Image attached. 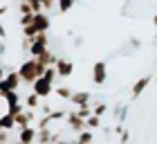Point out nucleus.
Returning a JSON list of instances; mask_svg holds the SVG:
<instances>
[{
  "label": "nucleus",
  "mask_w": 157,
  "mask_h": 144,
  "mask_svg": "<svg viewBox=\"0 0 157 144\" xmlns=\"http://www.w3.org/2000/svg\"><path fill=\"white\" fill-rule=\"evenodd\" d=\"M130 142V131H128V128H124V131H121V135H119V144H128Z\"/></svg>",
  "instance_id": "cd10ccee"
},
{
  "label": "nucleus",
  "mask_w": 157,
  "mask_h": 144,
  "mask_svg": "<svg viewBox=\"0 0 157 144\" xmlns=\"http://www.w3.org/2000/svg\"><path fill=\"white\" fill-rule=\"evenodd\" d=\"M13 128H16V126H13V117H11V115H0V131H7V133H9V131H13Z\"/></svg>",
  "instance_id": "2eb2a0df"
},
{
  "label": "nucleus",
  "mask_w": 157,
  "mask_h": 144,
  "mask_svg": "<svg viewBox=\"0 0 157 144\" xmlns=\"http://www.w3.org/2000/svg\"><path fill=\"white\" fill-rule=\"evenodd\" d=\"M34 122H36V113H34V110H23L20 115L13 117V126L20 131V128H27L29 124H34Z\"/></svg>",
  "instance_id": "0eeeda50"
},
{
  "label": "nucleus",
  "mask_w": 157,
  "mask_h": 144,
  "mask_svg": "<svg viewBox=\"0 0 157 144\" xmlns=\"http://www.w3.org/2000/svg\"><path fill=\"white\" fill-rule=\"evenodd\" d=\"M32 92H34V95H36L38 99H47V97L54 92V86H52V83H47L43 77H38L36 81L32 83Z\"/></svg>",
  "instance_id": "20e7f679"
},
{
  "label": "nucleus",
  "mask_w": 157,
  "mask_h": 144,
  "mask_svg": "<svg viewBox=\"0 0 157 144\" xmlns=\"http://www.w3.org/2000/svg\"><path fill=\"white\" fill-rule=\"evenodd\" d=\"M25 110L23 104H13V106H7V115H11V117H16V115H20Z\"/></svg>",
  "instance_id": "a878e982"
},
{
  "label": "nucleus",
  "mask_w": 157,
  "mask_h": 144,
  "mask_svg": "<svg viewBox=\"0 0 157 144\" xmlns=\"http://www.w3.org/2000/svg\"><path fill=\"white\" fill-rule=\"evenodd\" d=\"M124 128H126L124 124H117L115 128H112V133H115V135H121V131H124Z\"/></svg>",
  "instance_id": "72a5a7b5"
},
{
  "label": "nucleus",
  "mask_w": 157,
  "mask_h": 144,
  "mask_svg": "<svg viewBox=\"0 0 157 144\" xmlns=\"http://www.w3.org/2000/svg\"><path fill=\"white\" fill-rule=\"evenodd\" d=\"M151 81H153V74H144V77H139L137 81L132 83V88H130V97H132V99H137L141 92H144L148 86H151Z\"/></svg>",
  "instance_id": "6e6552de"
},
{
  "label": "nucleus",
  "mask_w": 157,
  "mask_h": 144,
  "mask_svg": "<svg viewBox=\"0 0 157 144\" xmlns=\"http://www.w3.org/2000/svg\"><path fill=\"white\" fill-rule=\"evenodd\" d=\"M105 79H108V63L105 61H94V66H92V83L103 86Z\"/></svg>",
  "instance_id": "7ed1b4c3"
},
{
  "label": "nucleus",
  "mask_w": 157,
  "mask_h": 144,
  "mask_svg": "<svg viewBox=\"0 0 157 144\" xmlns=\"http://www.w3.org/2000/svg\"><path fill=\"white\" fill-rule=\"evenodd\" d=\"M5 54H7V43L0 41V56H5Z\"/></svg>",
  "instance_id": "f704fd0d"
},
{
  "label": "nucleus",
  "mask_w": 157,
  "mask_h": 144,
  "mask_svg": "<svg viewBox=\"0 0 157 144\" xmlns=\"http://www.w3.org/2000/svg\"><path fill=\"white\" fill-rule=\"evenodd\" d=\"M32 18H34V14H29V16H20V27L32 25Z\"/></svg>",
  "instance_id": "c85d7f7f"
},
{
  "label": "nucleus",
  "mask_w": 157,
  "mask_h": 144,
  "mask_svg": "<svg viewBox=\"0 0 157 144\" xmlns=\"http://www.w3.org/2000/svg\"><path fill=\"white\" fill-rule=\"evenodd\" d=\"M5 36H7V27L0 23V38H5Z\"/></svg>",
  "instance_id": "e433bc0d"
},
{
  "label": "nucleus",
  "mask_w": 157,
  "mask_h": 144,
  "mask_svg": "<svg viewBox=\"0 0 157 144\" xmlns=\"http://www.w3.org/2000/svg\"><path fill=\"white\" fill-rule=\"evenodd\" d=\"M29 45H32V38H25V36H23V41H20V50H23V52H27V50H29Z\"/></svg>",
  "instance_id": "c756f323"
},
{
  "label": "nucleus",
  "mask_w": 157,
  "mask_h": 144,
  "mask_svg": "<svg viewBox=\"0 0 157 144\" xmlns=\"http://www.w3.org/2000/svg\"><path fill=\"white\" fill-rule=\"evenodd\" d=\"M108 108H110V106L105 104V102H97L94 106H92V115H94V117H99V119H101L103 115L108 113Z\"/></svg>",
  "instance_id": "f3484780"
},
{
  "label": "nucleus",
  "mask_w": 157,
  "mask_h": 144,
  "mask_svg": "<svg viewBox=\"0 0 157 144\" xmlns=\"http://www.w3.org/2000/svg\"><path fill=\"white\" fill-rule=\"evenodd\" d=\"M18 11H20V16H29V14H32L29 5H27L25 0H20V2H18Z\"/></svg>",
  "instance_id": "bb28decb"
},
{
  "label": "nucleus",
  "mask_w": 157,
  "mask_h": 144,
  "mask_svg": "<svg viewBox=\"0 0 157 144\" xmlns=\"http://www.w3.org/2000/svg\"><path fill=\"white\" fill-rule=\"evenodd\" d=\"M153 25L157 27V14H155V16H153Z\"/></svg>",
  "instance_id": "ea45409f"
},
{
  "label": "nucleus",
  "mask_w": 157,
  "mask_h": 144,
  "mask_svg": "<svg viewBox=\"0 0 157 144\" xmlns=\"http://www.w3.org/2000/svg\"><path fill=\"white\" fill-rule=\"evenodd\" d=\"M112 115H115L117 124H124V122H126V117H128V106H126V104L115 106V108H112Z\"/></svg>",
  "instance_id": "f8f14e48"
},
{
  "label": "nucleus",
  "mask_w": 157,
  "mask_h": 144,
  "mask_svg": "<svg viewBox=\"0 0 157 144\" xmlns=\"http://www.w3.org/2000/svg\"><path fill=\"white\" fill-rule=\"evenodd\" d=\"M65 115H67L65 108H59V110H52V113H49L47 119H49V124H52V122H56V119H65Z\"/></svg>",
  "instance_id": "5701e85b"
},
{
  "label": "nucleus",
  "mask_w": 157,
  "mask_h": 144,
  "mask_svg": "<svg viewBox=\"0 0 157 144\" xmlns=\"http://www.w3.org/2000/svg\"><path fill=\"white\" fill-rule=\"evenodd\" d=\"M54 2H56V0H54Z\"/></svg>",
  "instance_id": "c03bdc74"
},
{
  "label": "nucleus",
  "mask_w": 157,
  "mask_h": 144,
  "mask_svg": "<svg viewBox=\"0 0 157 144\" xmlns=\"http://www.w3.org/2000/svg\"><path fill=\"white\" fill-rule=\"evenodd\" d=\"M94 128H101V119L94 117V115H90V117L85 119V131H94Z\"/></svg>",
  "instance_id": "412c9836"
},
{
  "label": "nucleus",
  "mask_w": 157,
  "mask_h": 144,
  "mask_svg": "<svg viewBox=\"0 0 157 144\" xmlns=\"http://www.w3.org/2000/svg\"><path fill=\"white\" fill-rule=\"evenodd\" d=\"M40 77L45 79L47 83H52V86H54V81H56V70H54V66L45 68V70H43V74H40Z\"/></svg>",
  "instance_id": "aec40b11"
},
{
  "label": "nucleus",
  "mask_w": 157,
  "mask_h": 144,
  "mask_svg": "<svg viewBox=\"0 0 157 144\" xmlns=\"http://www.w3.org/2000/svg\"><path fill=\"white\" fill-rule=\"evenodd\" d=\"M54 92L61 99H65V102H70V97H72V88L70 86H59V88H54Z\"/></svg>",
  "instance_id": "6ab92c4d"
},
{
  "label": "nucleus",
  "mask_w": 157,
  "mask_h": 144,
  "mask_svg": "<svg viewBox=\"0 0 157 144\" xmlns=\"http://www.w3.org/2000/svg\"><path fill=\"white\" fill-rule=\"evenodd\" d=\"M11 144H20V142H18V140H16V142H11Z\"/></svg>",
  "instance_id": "79ce46f5"
},
{
  "label": "nucleus",
  "mask_w": 157,
  "mask_h": 144,
  "mask_svg": "<svg viewBox=\"0 0 157 144\" xmlns=\"http://www.w3.org/2000/svg\"><path fill=\"white\" fill-rule=\"evenodd\" d=\"M7 106H13V104H20V95H18V90H11V92H7V95L2 97Z\"/></svg>",
  "instance_id": "4be33fe9"
},
{
  "label": "nucleus",
  "mask_w": 157,
  "mask_h": 144,
  "mask_svg": "<svg viewBox=\"0 0 157 144\" xmlns=\"http://www.w3.org/2000/svg\"><path fill=\"white\" fill-rule=\"evenodd\" d=\"M56 2H59V11H61V14H67V11L76 5V0H56Z\"/></svg>",
  "instance_id": "b1692460"
},
{
  "label": "nucleus",
  "mask_w": 157,
  "mask_h": 144,
  "mask_svg": "<svg viewBox=\"0 0 157 144\" xmlns=\"http://www.w3.org/2000/svg\"><path fill=\"white\" fill-rule=\"evenodd\" d=\"M54 70H56V77L67 79V77L74 72V63L70 61V59H65V56H59V61L54 63Z\"/></svg>",
  "instance_id": "423d86ee"
},
{
  "label": "nucleus",
  "mask_w": 157,
  "mask_h": 144,
  "mask_svg": "<svg viewBox=\"0 0 157 144\" xmlns=\"http://www.w3.org/2000/svg\"><path fill=\"white\" fill-rule=\"evenodd\" d=\"M56 144H74L72 140H61V142H56Z\"/></svg>",
  "instance_id": "4c0bfd02"
},
{
  "label": "nucleus",
  "mask_w": 157,
  "mask_h": 144,
  "mask_svg": "<svg viewBox=\"0 0 157 144\" xmlns=\"http://www.w3.org/2000/svg\"><path fill=\"white\" fill-rule=\"evenodd\" d=\"M36 140V128L34 126H27V128H20L18 131V142L20 144H34Z\"/></svg>",
  "instance_id": "9b49d317"
},
{
  "label": "nucleus",
  "mask_w": 157,
  "mask_h": 144,
  "mask_svg": "<svg viewBox=\"0 0 157 144\" xmlns=\"http://www.w3.org/2000/svg\"><path fill=\"white\" fill-rule=\"evenodd\" d=\"M155 81H157V74H155Z\"/></svg>",
  "instance_id": "37998d69"
},
{
  "label": "nucleus",
  "mask_w": 157,
  "mask_h": 144,
  "mask_svg": "<svg viewBox=\"0 0 157 144\" xmlns=\"http://www.w3.org/2000/svg\"><path fill=\"white\" fill-rule=\"evenodd\" d=\"M23 106H25V110H34V108L40 106V99L34 95V92H29V95L25 97V104H23Z\"/></svg>",
  "instance_id": "dca6fc26"
},
{
  "label": "nucleus",
  "mask_w": 157,
  "mask_h": 144,
  "mask_svg": "<svg viewBox=\"0 0 157 144\" xmlns=\"http://www.w3.org/2000/svg\"><path fill=\"white\" fill-rule=\"evenodd\" d=\"M49 140H52V131L47 128H40V131H36V140H34V144H49Z\"/></svg>",
  "instance_id": "ddd939ff"
},
{
  "label": "nucleus",
  "mask_w": 157,
  "mask_h": 144,
  "mask_svg": "<svg viewBox=\"0 0 157 144\" xmlns=\"http://www.w3.org/2000/svg\"><path fill=\"white\" fill-rule=\"evenodd\" d=\"M0 144H9V133L7 131H0Z\"/></svg>",
  "instance_id": "7c9ffc66"
},
{
  "label": "nucleus",
  "mask_w": 157,
  "mask_h": 144,
  "mask_svg": "<svg viewBox=\"0 0 157 144\" xmlns=\"http://www.w3.org/2000/svg\"><path fill=\"white\" fill-rule=\"evenodd\" d=\"M74 115H76V117L78 119H88L90 117V115H92V104H83V106H76L74 108Z\"/></svg>",
  "instance_id": "4468645a"
},
{
  "label": "nucleus",
  "mask_w": 157,
  "mask_h": 144,
  "mask_svg": "<svg viewBox=\"0 0 157 144\" xmlns=\"http://www.w3.org/2000/svg\"><path fill=\"white\" fill-rule=\"evenodd\" d=\"M43 70H45V68H40L34 59H27V61H23V63L16 68L20 83H27V86H32L34 81H36V79L43 74Z\"/></svg>",
  "instance_id": "f257e3e1"
},
{
  "label": "nucleus",
  "mask_w": 157,
  "mask_h": 144,
  "mask_svg": "<svg viewBox=\"0 0 157 144\" xmlns=\"http://www.w3.org/2000/svg\"><path fill=\"white\" fill-rule=\"evenodd\" d=\"M94 142V135H92V131H81L76 135V142L74 144H92Z\"/></svg>",
  "instance_id": "a211bd4d"
},
{
  "label": "nucleus",
  "mask_w": 157,
  "mask_h": 144,
  "mask_svg": "<svg viewBox=\"0 0 157 144\" xmlns=\"http://www.w3.org/2000/svg\"><path fill=\"white\" fill-rule=\"evenodd\" d=\"M45 50H49V36L47 34H36L32 38V45H29V59H36V56H40Z\"/></svg>",
  "instance_id": "f03ea898"
},
{
  "label": "nucleus",
  "mask_w": 157,
  "mask_h": 144,
  "mask_svg": "<svg viewBox=\"0 0 157 144\" xmlns=\"http://www.w3.org/2000/svg\"><path fill=\"white\" fill-rule=\"evenodd\" d=\"M92 102V95L88 90H72V97H70V104L74 108L76 106H83V104H90Z\"/></svg>",
  "instance_id": "9d476101"
},
{
  "label": "nucleus",
  "mask_w": 157,
  "mask_h": 144,
  "mask_svg": "<svg viewBox=\"0 0 157 144\" xmlns=\"http://www.w3.org/2000/svg\"><path fill=\"white\" fill-rule=\"evenodd\" d=\"M7 11H9V5H2V7H0V18H2Z\"/></svg>",
  "instance_id": "c9c22d12"
},
{
  "label": "nucleus",
  "mask_w": 157,
  "mask_h": 144,
  "mask_svg": "<svg viewBox=\"0 0 157 144\" xmlns=\"http://www.w3.org/2000/svg\"><path fill=\"white\" fill-rule=\"evenodd\" d=\"M25 2L29 5L32 14H40V11H43V0H25Z\"/></svg>",
  "instance_id": "393cba45"
},
{
  "label": "nucleus",
  "mask_w": 157,
  "mask_h": 144,
  "mask_svg": "<svg viewBox=\"0 0 157 144\" xmlns=\"http://www.w3.org/2000/svg\"><path fill=\"white\" fill-rule=\"evenodd\" d=\"M72 45H74V47H81V45H83V36H74Z\"/></svg>",
  "instance_id": "473e14b6"
},
{
  "label": "nucleus",
  "mask_w": 157,
  "mask_h": 144,
  "mask_svg": "<svg viewBox=\"0 0 157 144\" xmlns=\"http://www.w3.org/2000/svg\"><path fill=\"white\" fill-rule=\"evenodd\" d=\"M32 25H34V30H36L38 34H47L49 27H52V20H49V16L45 11H40V14H34Z\"/></svg>",
  "instance_id": "39448f33"
},
{
  "label": "nucleus",
  "mask_w": 157,
  "mask_h": 144,
  "mask_svg": "<svg viewBox=\"0 0 157 144\" xmlns=\"http://www.w3.org/2000/svg\"><path fill=\"white\" fill-rule=\"evenodd\" d=\"M65 122H67V128L72 133H81V131H85V122L83 119H78L76 115H74V110H67V115H65Z\"/></svg>",
  "instance_id": "1a4fd4ad"
},
{
  "label": "nucleus",
  "mask_w": 157,
  "mask_h": 144,
  "mask_svg": "<svg viewBox=\"0 0 157 144\" xmlns=\"http://www.w3.org/2000/svg\"><path fill=\"white\" fill-rule=\"evenodd\" d=\"M130 2H132V0H126V5H130Z\"/></svg>",
  "instance_id": "a19ab883"
},
{
  "label": "nucleus",
  "mask_w": 157,
  "mask_h": 144,
  "mask_svg": "<svg viewBox=\"0 0 157 144\" xmlns=\"http://www.w3.org/2000/svg\"><path fill=\"white\" fill-rule=\"evenodd\" d=\"M128 43H130V47H132V50H139V47H141V41H139V38H130Z\"/></svg>",
  "instance_id": "2f4dec72"
},
{
  "label": "nucleus",
  "mask_w": 157,
  "mask_h": 144,
  "mask_svg": "<svg viewBox=\"0 0 157 144\" xmlns=\"http://www.w3.org/2000/svg\"><path fill=\"white\" fill-rule=\"evenodd\" d=\"M2 77H5V68L0 66V81H2Z\"/></svg>",
  "instance_id": "58836bf2"
}]
</instances>
